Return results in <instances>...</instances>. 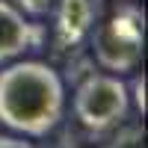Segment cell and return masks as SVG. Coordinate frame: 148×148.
<instances>
[{"label": "cell", "instance_id": "obj_1", "mask_svg": "<svg viewBox=\"0 0 148 148\" xmlns=\"http://www.w3.org/2000/svg\"><path fill=\"white\" fill-rule=\"evenodd\" d=\"M65 113V83L45 62H6L0 71V125L21 136H47Z\"/></svg>", "mask_w": 148, "mask_h": 148}, {"label": "cell", "instance_id": "obj_2", "mask_svg": "<svg viewBox=\"0 0 148 148\" xmlns=\"http://www.w3.org/2000/svg\"><path fill=\"white\" fill-rule=\"evenodd\" d=\"M92 53L110 74L136 71L145 47V15L136 3H121L107 21L92 27Z\"/></svg>", "mask_w": 148, "mask_h": 148}, {"label": "cell", "instance_id": "obj_3", "mask_svg": "<svg viewBox=\"0 0 148 148\" xmlns=\"http://www.w3.org/2000/svg\"><path fill=\"white\" fill-rule=\"evenodd\" d=\"M130 113V89L119 74L89 71L74 89V119L89 133L119 127Z\"/></svg>", "mask_w": 148, "mask_h": 148}, {"label": "cell", "instance_id": "obj_4", "mask_svg": "<svg viewBox=\"0 0 148 148\" xmlns=\"http://www.w3.org/2000/svg\"><path fill=\"white\" fill-rule=\"evenodd\" d=\"M51 15L53 24V45L59 51H74L80 47L98 21L104 15V0H56Z\"/></svg>", "mask_w": 148, "mask_h": 148}, {"label": "cell", "instance_id": "obj_5", "mask_svg": "<svg viewBox=\"0 0 148 148\" xmlns=\"http://www.w3.org/2000/svg\"><path fill=\"white\" fill-rule=\"evenodd\" d=\"M42 39L45 33L39 24H33L9 0H0V65L24 56L33 47H42Z\"/></svg>", "mask_w": 148, "mask_h": 148}, {"label": "cell", "instance_id": "obj_6", "mask_svg": "<svg viewBox=\"0 0 148 148\" xmlns=\"http://www.w3.org/2000/svg\"><path fill=\"white\" fill-rule=\"evenodd\" d=\"M142 139H145V133L139 125H125L113 139H110L107 148H142Z\"/></svg>", "mask_w": 148, "mask_h": 148}, {"label": "cell", "instance_id": "obj_7", "mask_svg": "<svg viewBox=\"0 0 148 148\" xmlns=\"http://www.w3.org/2000/svg\"><path fill=\"white\" fill-rule=\"evenodd\" d=\"M18 9L24 12L27 18H47L56 6V0H15Z\"/></svg>", "mask_w": 148, "mask_h": 148}, {"label": "cell", "instance_id": "obj_8", "mask_svg": "<svg viewBox=\"0 0 148 148\" xmlns=\"http://www.w3.org/2000/svg\"><path fill=\"white\" fill-rule=\"evenodd\" d=\"M130 98H133V104H136V110L145 116V74H136L133 77V86H130Z\"/></svg>", "mask_w": 148, "mask_h": 148}, {"label": "cell", "instance_id": "obj_9", "mask_svg": "<svg viewBox=\"0 0 148 148\" xmlns=\"http://www.w3.org/2000/svg\"><path fill=\"white\" fill-rule=\"evenodd\" d=\"M0 148H36L24 136H0Z\"/></svg>", "mask_w": 148, "mask_h": 148}]
</instances>
